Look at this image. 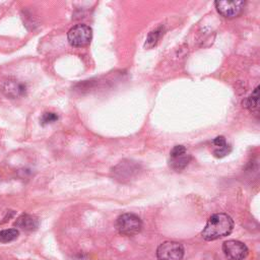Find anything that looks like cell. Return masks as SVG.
Returning a JSON list of instances; mask_svg holds the SVG:
<instances>
[{"instance_id": "1", "label": "cell", "mask_w": 260, "mask_h": 260, "mask_svg": "<svg viewBox=\"0 0 260 260\" xmlns=\"http://www.w3.org/2000/svg\"><path fill=\"white\" fill-rule=\"evenodd\" d=\"M234 228L232 217L223 212L212 214L201 232V236L206 241H214L230 235Z\"/></svg>"}, {"instance_id": "2", "label": "cell", "mask_w": 260, "mask_h": 260, "mask_svg": "<svg viewBox=\"0 0 260 260\" xmlns=\"http://www.w3.org/2000/svg\"><path fill=\"white\" fill-rule=\"evenodd\" d=\"M116 226L121 235L132 237L140 233L142 221L140 217L134 213H123L117 218Z\"/></svg>"}, {"instance_id": "3", "label": "cell", "mask_w": 260, "mask_h": 260, "mask_svg": "<svg viewBox=\"0 0 260 260\" xmlns=\"http://www.w3.org/2000/svg\"><path fill=\"white\" fill-rule=\"evenodd\" d=\"M92 38V29L90 26L80 23L72 26L67 34L68 42L73 47H84L89 44Z\"/></svg>"}, {"instance_id": "4", "label": "cell", "mask_w": 260, "mask_h": 260, "mask_svg": "<svg viewBox=\"0 0 260 260\" xmlns=\"http://www.w3.org/2000/svg\"><path fill=\"white\" fill-rule=\"evenodd\" d=\"M156 256L158 260H182L184 248L178 242L168 241L158 246Z\"/></svg>"}, {"instance_id": "5", "label": "cell", "mask_w": 260, "mask_h": 260, "mask_svg": "<svg viewBox=\"0 0 260 260\" xmlns=\"http://www.w3.org/2000/svg\"><path fill=\"white\" fill-rule=\"evenodd\" d=\"M245 4L246 2L243 0H237V1L217 0L214 2V5L218 13L226 18H235L239 16L243 12Z\"/></svg>"}, {"instance_id": "6", "label": "cell", "mask_w": 260, "mask_h": 260, "mask_svg": "<svg viewBox=\"0 0 260 260\" xmlns=\"http://www.w3.org/2000/svg\"><path fill=\"white\" fill-rule=\"evenodd\" d=\"M190 159L191 155L189 154L187 148L184 145H176L170 152L169 162L173 170L180 172L188 166Z\"/></svg>"}, {"instance_id": "7", "label": "cell", "mask_w": 260, "mask_h": 260, "mask_svg": "<svg viewBox=\"0 0 260 260\" xmlns=\"http://www.w3.org/2000/svg\"><path fill=\"white\" fill-rule=\"evenodd\" d=\"M222 251L230 260H243L248 255L247 246L237 240H229L222 244Z\"/></svg>"}, {"instance_id": "8", "label": "cell", "mask_w": 260, "mask_h": 260, "mask_svg": "<svg viewBox=\"0 0 260 260\" xmlns=\"http://www.w3.org/2000/svg\"><path fill=\"white\" fill-rule=\"evenodd\" d=\"M0 89L2 93L9 99L20 98L26 92L25 84L15 78H7L3 80L0 85Z\"/></svg>"}, {"instance_id": "9", "label": "cell", "mask_w": 260, "mask_h": 260, "mask_svg": "<svg viewBox=\"0 0 260 260\" xmlns=\"http://www.w3.org/2000/svg\"><path fill=\"white\" fill-rule=\"evenodd\" d=\"M14 225L22 231L25 232H32L36 231L39 225H40V220L37 216L32 215V214H28V213H22L21 215H19L15 222Z\"/></svg>"}, {"instance_id": "10", "label": "cell", "mask_w": 260, "mask_h": 260, "mask_svg": "<svg viewBox=\"0 0 260 260\" xmlns=\"http://www.w3.org/2000/svg\"><path fill=\"white\" fill-rule=\"evenodd\" d=\"M212 143L214 145L213 149V155L215 157H223L231 151V146L225 141V138L223 136H217L212 140Z\"/></svg>"}, {"instance_id": "11", "label": "cell", "mask_w": 260, "mask_h": 260, "mask_svg": "<svg viewBox=\"0 0 260 260\" xmlns=\"http://www.w3.org/2000/svg\"><path fill=\"white\" fill-rule=\"evenodd\" d=\"M165 34V27L164 26H158L157 28L151 30L147 38H146V41H145V44H144V47L147 48V49H150L154 46L157 45V43L159 42V40L161 39V37L164 36Z\"/></svg>"}, {"instance_id": "12", "label": "cell", "mask_w": 260, "mask_h": 260, "mask_svg": "<svg viewBox=\"0 0 260 260\" xmlns=\"http://www.w3.org/2000/svg\"><path fill=\"white\" fill-rule=\"evenodd\" d=\"M258 89H259V86H257L254 91L252 92L251 95H249L248 98H246L244 101H243V106L247 109H249L250 111L254 112V111H258V106H259V93H258Z\"/></svg>"}, {"instance_id": "13", "label": "cell", "mask_w": 260, "mask_h": 260, "mask_svg": "<svg viewBox=\"0 0 260 260\" xmlns=\"http://www.w3.org/2000/svg\"><path fill=\"white\" fill-rule=\"evenodd\" d=\"M19 236V231L17 229H5L0 231V243L6 244L16 240Z\"/></svg>"}, {"instance_id": "14", "label": "cell", "mask_w": 260, "mask_h": 260, "mask_svg": "<svg viewBox=\"0 0 260 260\" xmlns=\"http://www.w3.org/2000/svg\"><path fill=\"white\" fill-rule=\"evenodd\" d=\"M58 115L56 113L53 112H46L42 115V117L40 118L41 124L42 125H47V124H52L54 122H56L58 120Z\"/></svg>"}]
</instances>
